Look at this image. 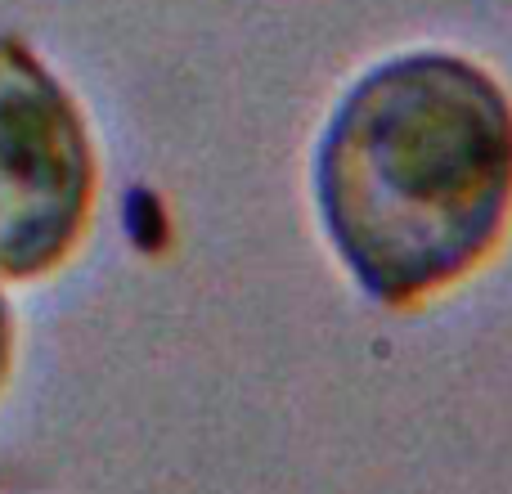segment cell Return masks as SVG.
I'll use <instances>...</instances> for the list:
<instances>
[{
  "instance_id": "obj_1",
  "label": "cell",
  "mask_w": 512,
  "mask_h": 494,
  "mask_svg": "<svg viewBox=\"0 0 512 494\" xmlns=\"http://www.w3.org/2000/svg\"><path fill=\"white\" fill-rule=\"evenodd\" d=\"M328 243L369 297L405 306L463 279L512 207V104L468 59L364 72L315 153Z\"/></svg>"
},
{
  "instance_id": "obj_2",
  "label": "cell",
  "mask_w": 512,
  "mask_h": 494,
  "mask_svg": "<svg viewBox=\"0 0 512 494\" xmlns=\"http://www.w3.org/2000/svg\"><path fill=\"white\" fill-rule=\"evenodd\" d=\"M95 194L77 104L18 36H0V279H32L72 252Z\"/></svg>"
},
{
  "instance_id": "obj_3",
  "label": "cell",
  "mask_w": 512,
  "mask_h": 494,
  "mask_svg": "<svg viewBox=\"0 0 512 494\" xmlns=\"http://www.w3.org/2000/svg\"><path fill=\"white\" fill-rule=\"evenodd\" d=\"M9 351H14V328H9V306H5V297H0V382H5V373H9Z\"/></svg>"
}]
</instances>
